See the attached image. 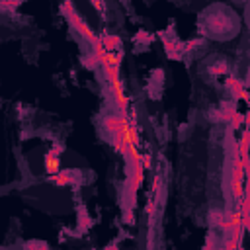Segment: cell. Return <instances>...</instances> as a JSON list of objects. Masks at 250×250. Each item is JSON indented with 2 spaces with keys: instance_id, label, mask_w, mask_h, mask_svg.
Listing matches in <instances>:
<instances>
[{
  "instance_id": "1",
  "label": "cell",
  "mask_w": 250,
  "mask_h": 250,
  "mask_svg": "<svg viewBox=\"0 0 250 250\" xmlns=\"http://www.w3.org/2000/svg\"><path fill=\"white\" fill-rule=\"evenodd\" d=\"M199 25L201 33L219 41L234 37L240 27L236 14L225 4H213L211 8H207L199 18Z\"/></svg>"
},
{
  "instance_id": "2",
  "label": "cell",
  "mask_w": 250,
  "mask_h": 250,
  "mask_svg": "<svg viewBox=\"0 0 250 250\" xmlns=\"http://www.w3.org/2000/svg\"><path fill=\"white\" fill-rule=\"evenodd\" d=\"M59 168H61V158L57 156V152H49L45 156V170H47V174H59Z\"/></svg>"
},
{
  "instance_id": "3",
  "label": "cell",
  "mask_w": 250,
  "mask_h": 250,
  "mask_svg": "<svg viewBox=\"0 0 250 250\" xmlns=\"http://www.w3.org/2000/svg\"><path fill=\"white\" fill-rule=\"evenodd\" d=\"M246 23H248V27H250V4L246 6Z\"/></svg>"
}]
</instances>
